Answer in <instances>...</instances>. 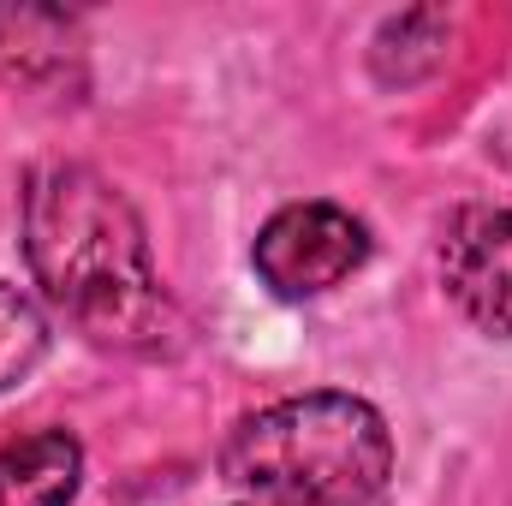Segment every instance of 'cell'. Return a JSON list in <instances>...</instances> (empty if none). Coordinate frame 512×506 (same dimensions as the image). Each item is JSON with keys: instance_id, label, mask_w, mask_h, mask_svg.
I'll return each mask as SVG.
<instances>
[{"instance_id": "5b68a950", "label": "cell", "mask_w": 512, "mask_h": 506, "mask_svg": "<svg viewBox=\"0 0 512 506\" xmlns=\"http://www.w3.org/2000/svg\"><path fill=\"white\" fill-rule=\"evenodd\" d=\"M84 483V447L66 429H36L0 447V506H72Z\"/></svg>"}, {"instance_id": "52a82bcc", "label": "cell", "mask_w": 512, "mask_h": 506, "mask_svg": "<svg viewBox=\"0 0 512 506\" xmlns=\"http://www.w3.org/2000/svg\"><path fill=\"white\" fill-rule=\"evenodd\" d=\"M42 358H48V316L18 286L0 280V393L30 381Z\"/></svg>"}, {"instance_id": "6da1fadb", "label": "cell", "mask_w": 512, "mask_h": 506, "mask_svg": "<svg viewBox=\"0 0 512 506\" xmlns=\"http://www.w3.org/2000/svg\"><path fill=\"white\" fill-rule=\"evenodd\" d=\"M24 262L90 346L120 358H179L191 346V322L155 274L137 209L96 167L48 161L30 173Z\"/></svg>"}, {"instance_id": "3957f363", "label": "cell", "mask_w": 512, "mask_h": 506, "mask_svg": "<svg viewBox=\"0 0 512 506\" xmlns=\"http://www.w3.org/2000/svg\"><path fill=\"white\" fill-rule=\"evenodd\" d=\"M251 262L274 298H322L370 262V227L340 203H286L256 233Z\"/></svg>"}, {"instance_id": "8992f818", "label": "cell", "mask_w": 512, "mask_h": 506, "mask_svg": "<svg viewBox=\"0 0 512 506\" xmlns=\"http://www.w3.org/2000/svg\"><path fill=\"white\" fill-rule=\"evenodd\" d=\"M447 48H453V18L441 6H411V12H393L376 30L370 72L387 90H411V84H423L447 66Z\"/></svg>"}, {"instance_id": "7a4b0ae2", "label": "cell", "mask_w": 512, "mask_h": 506, "mask_svg": "<svg viewBox=\"0 0 512 506\" xmlns=\"http://www.w3.org/2000/svg\"><path fill=\"white\" fill-rule=\"evenodd\" d=\"M221 477L274 506H370L393 477V429L358 393H298L233 423Z\"/></svg>"}, {"instance_id": "277c9868", "label": "cell", "mask_w": 512, "mask_h": 506, "mask_svg": "<svg viewBox=\"0 0 512 506\" xmlns=\"http://www.w3.org/2000/svg\"><path fill=\"white\" fill-rule=\"evenodd\" d=\"M441 286L495 340H512V209H453L441 227Z\"/></svg>"}, {"instance_id": "ba28073f", "label": "cell", "mask_w": 512, "mask_h": 506, "mask_svg": "<svg viewBox=\"0 0 512 506\" xmlns=\"http://www.w3.org/2000/svg\"><path fill=\"white\" fill-rule=\"evenodd\" d=\"M239 506H274V501H239Z\"/></svg>"}]
</instances>
